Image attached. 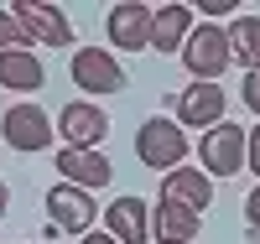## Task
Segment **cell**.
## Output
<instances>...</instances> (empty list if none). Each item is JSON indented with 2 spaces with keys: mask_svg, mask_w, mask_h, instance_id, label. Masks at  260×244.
<instances>
[{
  "mask_svg": "<svg viewBox=\"0 0 260 244\" xmlns=\"http://www.w3.org/2000/svg\"><path fill=\"white\" fill-rule=\"evenodd\" d=\"M104 234L115 244H151V208L146 197H115L104 208Z\"/></svg>",
  "mask_w": 260,
  "mask_h": 244,
  "instance_id": "obj_12",
  "label": "cell"
},
{
  "mask_svg": "<svg viewBox=\"0 0 260 244\" xmlns=\"http://www.w3.org/2000/svg\"><path fill=\"white\" fill-rule=\"evenodd\" d=\"M52 161H57V177H62V182H73V187H83V192H99V187L115 182V166H110V156H99V151H68V146H62Z\"/></svg>",
  "mask_w": 260,
  "mask_h": 244,
  "instance_id": "obj_11",
  "label": "cell"
},
{
  "mask_svg": "<svg viewBox=\"0 0 260 244\" xmlns=\"http://www.w3.org/2000/svg\"><path fill=\"white\" fill-rule=\"evenodd\" d=\"M104 31H110V47L146 52L151 47V6H146V0H120V6H110Z\"/></svg>",
  "mask_w": 260,
  "mask_h": 244,
  "instance_id": "obj_7",
  "label": "cell"
},
{
  "mask_svg": "<svg viewBox=\"0 0 260 244\" xmlns=\"http://www.w3.org/2000/svg\"><path fill=\"white\" fill-rule=\"evenodd\" d=\"M198 229H203V213L182 203H156V213H151V239L161 244H198Z\"/></svg>",
  "mask_w": 260,
  "mask_h": 244,
  "instance_id": "obj_15",
  "label": "cell"
},
{
  "mask_svg": "<svg viewBox=\"0 0 260 244\" xmlns=\"http://www.w3.org/2000/svg\"><path fill=\"white\" fill-rule=\"evenodd\" d=\"M182 62L192 83H219V73L229 68V37L219 21H203V26H192L187 42H182Z\"/></svg>",
  "mask_w": 260,
  "mask_h": 244,
  "instance_id": "obj_3",
  "label": "cell"
},
{
  "mask_svg": "<svg viewBox=\"0 0 260 244\" xmlns=\"http://www.w3.org/2000/svg\"><path fill=\"white\" fill-rule=\"evenodd\" d=\"M234 6H240V0H198L192 11H203V16H234Z\"/></svg>",
  "mask_w": 260,
  "mask_h": 244,
  "instance_id": "obj_22",
  "label": "cell"
},
{
  "mask_svg": "<svg viewBox=\"0 0 260 244\" xmlns=\"http://www.w3.org/2000/svg\"><path fill=\"white\" fill-rule=\"evenodd\" d=\"M136 156H141V166L161 171V177L177 171V166H187V130L177 120H167V115L141 120V130H136Z\"/></svg>",
  "mask_w": 260,
  "mask_h": 244,
  "instance_id": "obj_1",
  "label": "cell"
},
{
  "mask_svg": "<svg viewBox=\"0 0 260 244\" xmlns=\"http://www.w3.org/2000/svg\"><path fill=\"white\" fill-rule=\"evenodd\" d=\"M187 31H192V6L172 0V6L151 11V52H182Z\"/></svg>",
  "mask_w": 260,
  "mask_h": 244,
  "instance_id": "obj_13",
  "label": "cell"
},
{
  "mask_svg": "<svg viewBox=\"0 0 260 244\" xmlns=\"http://www.w3.org/2000/svg\"><path fill=\"white\" fill-rule=\"evenodd\" d=\"M11 16L26 26L31 42H42V47H73V26H68V16H62L57 6H47V0H16Z\"/></svg>",
  "mask_w": 260,
  "mask_h": 244,
  "instance_id": "obj_9",
  "label": "cell"
},
{
  "mask_svg": "<svg viewBox=\"0 0 260 244\" xmlns=\"http://www.w3.org/2000/svg\"><path fill=\"white\" fill-rule=\"evenodd\" d=\"M0 83L11 94H37L47 83V68L37 62V52H0Z\"/></svg>",
  "mask_w": 260,
  "mask_h": 244,
  "instance_id": "obj_16",
  "label": "cell"
},
{
  "mask_svg": "<svg viewBox=\"0 0 260 244\" xmlns=\"http://www.w3.org/2000/svg\"><path fill=\"white\" fill-rule=\"evenodd\" d=\"M224 109H229V99L219 83H187L177 94V125L182 130H213L224 120Z\"/></svg>",
  "mask_w": 260,
  "mask_h": 244,
  "instance_id": "obj_10",
  "label": "cell"
},
{
  "mask_svg": "<svg viewBox=\"0 0 260 244\" xmlns=\"http://www.w3.org/2000/svg\"><path fill=\"white\" fill-rule=\"evenodd\" d=\"M245 166L260 177V120H255V130H245Z\"/></svg>",
  "mask_w": 260,
  "mask_h": 244,
  "instance_id": "obj_21",
  "label": "cell"
},
{
  "mask_svg": "<svg viewBox=\"0 0 260 244\" xmlns=\"http://www.w3.org/2000/svg\"><path fill=\"white\" fill-rule=\"evenodd\" d=\"M0 141L21 156H37V151L52 146V115L42 104H11L6 115H0Z\"/></svg>",
  "mask_w": 260,
  "mask_h": 244,
  "instance_id": "obj_4",
  "label": "cell"
},
{
  "mask_svg": "<svg viewBox=\"0 0 260 244\" xmlns=\"http://www.w3.org/2000/svg\"><path fill=\"white\" fill-rule=\"evenodd\" d=\"M78 244H115V239L104 234V229H89V234H78Z\"/></svg>",
  "mask_w": 260,
  "mask_h": 244,
  "instance_id": "obj_23",
  "label": "cell"
},
{
  "mask_svg": "<svg viewBox=\"0 0 260 244\" xmlns=\"http://www.w3.org/2000/svg\"><path fill=\"white\" fill-rule=\"evenodd\" d=\"M6 208H11V187L0 182V218H6Z\"/></svg>",
  "mask_w": 260,
  "mask_h": 244,
  "instance_id": "obj_24",
  "label": "cell"
},
{
  "mask_svg": "<svg viewBox=\"0 0 260 244\" xmlns=\"http://www.w3.org/2000/svg\"><path fill=\"white\" fill-rule=\"evenodd\" d=\"M73 83L83 88V94H120L125 88V68L115 62V52H104V47H78L73 52Z\"/></svg>",
  "mask_w": 260,
  "mask_h": 244,
  "instance_id": "obj_8",
  "label": "cell"
},
{
  "mask_svg": "<svg viewBox=\"0 0 260 244\" xmlns=\"http://www.w3.org/2000/svg\"><path fill=\"white\" fill-rule=\"evenodd\" d=\"M0 52H31V37L26 26L11 16V11H0Z\"/></svg>",
  "mask_w": 260,
  "mask_h": 244,
  "instance_id": "obj_18",
  "label": "cell"
},
{
  "mask_svg": "<svg viewBox=\"0 0 260 244\" xmlns=\"http://www.w3.org/2000/svg\"><path fill=\"white\" fill-rule=\"evenodd\" d=\"M57 135L68 151H99L104 135H110V115H104L99 104L89 99H73V104H62V115H57Z\"/></svg>",
  "mask_w": 260,
  "mask_h": 244,
  "instance_id": "obj_6",
  "label": "cell"
},
{
  "mask_svg": "<svg viewBox=\"0 0 260 244\" xmlns=\"http://www.w3.org/2000/svg\"><path fill=\"white\" fill-rule=\"evenodd\" d=\"M198 156H203V177L213 182V177H240L245 171V125H234V120H219L213 130H203V141H198Z\"/></svg>",
  "mask_w": 260,
  "mask_h": 244,
  "instance_id": "obj_2",
  "label": "cell"
},
{
  "mask_svg": "<svg viewBox=\"0 0 260 244\" xmlns=\"http://www.w3.org/2000/svg\"><path fill=\"white\" fill-rule=\"evenodd\" d=\"M161 203H182L192 213H203L213 203V182L198 171V166H177V171H167L161 177Z\"/></svg>",
  "mask_w": 260,
  "mask_h": 244,
  "instance_id": "obj_14",
  "label": "cell"
},
{
  "mask_svg": "<svg viewBox=\"0 0 260 244\" xmlns=\"http://www.w3.org/2000/svg\"><path fill=\"white\" fill-rule=\"evenodd\" d=\"M224 37H229V62H240L245 73L260 68V16H234Z\"/></svg>",
  "mask_w": 260,
  "mask_h": 244,
  "instance_id": "obj_17",
  "label": "cell"
},
{
  "mask_svg": "<svg viewBox=\"0 0 260 244\" xmlns=\"http://www.w3.org/2000/svg\"><path fill=\"white\" fill-rule=\"evenodd\" d=\"M94 229V192L73 182L47 187V234H89Z\"/></svg>",
  "mask_w": 260,
  "mask_h": 244,
  "instance_id": "obj_5",
  "label": "cell"
},
{
  "mask_svg": "<svg viewBox=\"0 0 260 244\" xmlns=\"http://www.w3.org/2000/svg\"><path fill=\"white\" fill-rule=\"evenodd\" d=\"M240 99H245V109H250V115H260V68H250V73H245Z\"/></svg>",
  "mask_w": 260,
  "mask_h": 244,
  "instance_id": "obj_19",
  "label": "cell"
},
{
  "mask_svg": "<svg viewBox=\"0 0 260 244\" xmlns=\"http://www.w3.org/2000/svg\"><path fill=\"white\" fill-rule=\"evenodd\" d=\"M245 229H250V239H260V182H255V192L245 197Z\"/></svg>",
  "mask_w": 260,
  "mask_h": 244,
  "instance_id": "obj_20",
  "label": "cell"
}]
</instances>
